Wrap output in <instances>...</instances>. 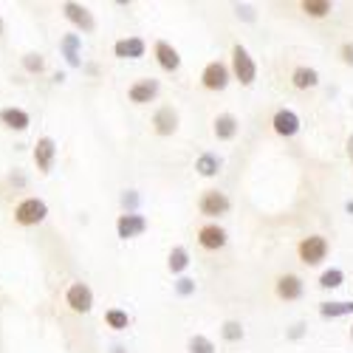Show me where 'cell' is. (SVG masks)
I'll use <instances>...</instances> for the list:
<instances>
[{
    "label": "cell",
    "instance_id": "1",
    "mask_svg": "<svg viewBox=\"0 0 353 353\" xmlns=\"http://www.w3.org/2000/svg\"><path fill=\"white\" fill-rule=\"evenodd\" d=\"M232 77L238 79L241 85H246V88L254 85V79H257V63L252 60V54L241 43L232 46Z\"/></svg>",
    "mask_w": 353,
    "mask_h": 353
},
{
    "label": "cell",
    "instance_id": "2",
    "mask_svg": "<svg viewBox=\"0 0 353 353\" xmlns=\"http://www.w3.org/2000/svg\"><path fill=\"white\" fill-rule=\"evenodd\" d=\"M328 252H331V246H328V241L322 238V234H308V238H303L300 243H297V254H300V260L305 263V266H319L322 260L328 257Z\"/></svg>",
    "mask_w": 353,
    "mask_h": 353
},
{
    "label": "cell",
    "instance_id": "3",
    "mask_svg": "<svg viewBox=\"0 0 353 353\" xmlns=\"http://www.w3.org/2000/svg\"><path fill=\"white\" fill-rule=\"evenodd\" d=\"M46 215H48V207L40 198H26L14 207V221L20 226H37V223L46 221Z\"/></svg>",
    "mask_w": 353,
    "mask_h": 353
},
{
    "label": "cell",
    "instance_id": "4",
    "mask_svg": "<svg viewBox=\"0 0 353 353\" xmlns=\"http://www.w3.org/2000/svg\"><path fill=\"white\" fill-rule=\"evenodd\" d=\"M198 210H201V215H207V218H221V215H226L232 210V201L221 190H207L198 198Z\"/></svg>",
    "mask_w": 353,
    "mask_h": 353
},
{
    "label": "cell",
    "instance_id": "5",
    "mask_svg": "<svg viewBox=\"0 0 353 353\" xmlns=\"http://www.w3.org/2000/svg\"><path fill=\"white\" fill-rule=\"evenodd\" d=\"M229 79H232V68L221 60H212L201 74V85L207 88V91H223V88L229 85Z\"/></svg>",
    "mask_w": 353,
    "mask_h": 353
},
{
    "label": "cell",
    "instance_id": "6",
    "mask_svg": "<svg viewBox=\"0 0 353 353\" xmlns=\"http://www.w3.org/2000/svg\"><path fill=\"white\" fill-rule=\"evenodd\" d=\"M147 218L144 215H139V212H125V215H119V221H116V234H119L122 241H133V238H139V234H144L147 232Z\"/></svg>",
    "mask_w": 353,
    "mask_h": 353
},
{
    "label": "cell",
    "instance_id": "7",
    "mask_svg": "<svg viewBox=\"0 0 353 353\" xmlns=\"http://www.w3.org/2000/svg\"><path fill=\"white\" fill-rule=\"evenodd\" d=\"M226 243H229V234H226L223 226H218V223H203V226L198 229V246H201V249L218 252V249H223Z\"/></svg>",
    "mask_w": 353,
    "mask_h": 353
},
{
    "label": "cell",
    "instance_id": "8",
    "mask_svg": "<svg viewBox=\"0 0 353 353\" xmlns=\"http://www.w3.org/2000/svg\"><path fill=\"white\" fill-rule=\"evenodd\" d=\"M274 294L285 303H294L305 294V283H303L300 274H280L277 283H274Z\"/></svg>",
    "mask_w": 353,
    "mask_h": 353
},
{
    "label": "cell",
    "instance_id": "9",
    "mask_svg": "<svg viewBox=\"0 0 353 353\" xmlns=\"http://www.w3.org/2000/svg\"><path fill=\"white\" fill-rule=\"evenodd\" d=\"M65 303L74 314H88L94 308V291L88 288L85 283H74L68 291H65Z\"/></svg>",
    "mask_w": 353,
    "mask_h": 353
},
{
    "label": "cell",
    "instance_id": "10",
    "mask_svg": "<svg viewBox=\"0 0 353 353\" xmlns=\"http://www.w3.org/2000/svg\"><path fill=\"white\" fill-rule=\"evenodd\" d=\"M300 116L294 113V110H288V108H280L277 113H274V119H272V128H274V133L277 136H283V139H291V136H297L300 133Z\"/></svg>",
    "mask_w": 353,
    "mask_h": 353
},
{
    "label": "cell",
    "instance_id": "11",
    "mask_svg": "<svg viewBox=\"0 0 353 353\" xmlns=\"http://www.w3.org/2000/svg\"><path fill=\"white\" fill-rule=\"evenodd\" d=\"M159 91H161L159 79L147 77V79H139V82H133V85H130L128 97H130V102H133V105H147V102H153V99L159 97Z\"/></svg>",
    "mask_w": 353,
    "mask_h": 353
},
{
    "label": "cell",
    "instance_id": "12",
    "mask_svg": "<svg viewBox=\"0 0 353 353\" xmlns=\"http://www.w3.org/2000/svg\"><path fill=\"white\" fill-rule=\"evenodd\" d=\"M63 12H65V17H68V23H74L79 32H85V34H91V32H97V20H94V14L88 12L82 3H68L63 6Z\"/></svg>",
    "mask_w": 353,
    "mask_h": 353
},
{
    "label": "cell",
    "instance_id": "13",
    "mask_svg": "<svg viewBox=\"0 0 353 353\" xmlns=\"http://www.w3.org/2000/svg\"><path fill=\"white\" fill-rule=\"evenodd\" d=\"M153 130L159 136H172L175 130H179V110H175L172 105L159 108L156 116H153Z\"/></svg>",
    "mask_w": 353,
    "mask_h": 353
},
{
    "label": "cell",
    "instance_id": "14",
    "mask_svg": "<svg viewBox=\"0 0 353 353\" xmlns=\"http://www.w3.org/2000/svg\"><path fill=\"white\" fill-rule=\"evenodd\" d=\"M54 159H57V144H54V139H51V136L37 139V144H34V164H37V170H40V172H51Z\"/></svg>",
    "mask_w": 353,
    "mask_h": 353
},
{
    "label": "cell",
    "instance_id": "15",
    "mask_svg": "<svg viewBox=\"0 0 353 353\" xmlns=\"http://www.w3.org/2000/svg\"><path fill=\"white\" fill-rule=\"evenodd\" d=\"M153 51H156V60H159L161 71H167V74H175V71L181 68V54H179V48H172L167 40H159Z\"/></svg>",
    "mask_w": 353,
    "mask_h": 353
},
{
    "label": "cell",
    "instance_id": "16",
    "mask_svg": "<svg viewBox=\"0 0 353 353\" xmlns=\"http://www.w3.org/2000/svg\"><path fill=\"white\" fill-rule=\"evenodd\" d=\"M147 46L141 37H125V40H116L113 46V54L119 57V60H139V57H144Z\"/></svg>",
    "mask_w": 353,
    "mask_h": 353
},
{
    "label": "cell",
    "instance_id": "17",
    "mask_svg": "<svg viewBox=\"0 0 353 353\" xmlns=\"http://www.w3.org/2000/svg\"><path fill=\"white\" fill-rule=\"evenodd\" d=\"M238 119H234L232 113H221V116H215V122H212V133H215V139L218 141H232L234 136H238Z\"/></svg>",
    "mask_w": 353,
    "mask_h": 353
},
{
    "label": "cell",
    "instance_id": "18",
    "mask_svg": "<svg viewBox=\"0 0 353 353\" xmlns=\"http://www.w3.org/2000/svg\"><path fill=\"white\" fill-rule=\"evenodd\" d=\"M0 122H3L9 130H17V133L28 130V125H32V119H28V113L23 108H3L0 110Z\"/></svg>",
    "mask_w": 353,
    "mask_h": 353
},
{
    "label": "cell",
    "instance_id": "19",
    "mask_svg": "<svg viewBox=\"0 0 353 353\" xmlns=\"http://www.w3.org/2000/svg\"><path fill=\"white\" fill-rule=\"evenodd\" d=\"M291 85L297 88V91H311V88L319 85V71L308 68V65H297L291 71Z\"/></svg>",
    "mask_w": 353,
    "mask_h": 353
},
{
    "label": "cell",
    "instance_id": "20",
    "mask_svg": "<svg viewBox=\"0 0 353 353\" xmlns=\"http://www.w3.org/2000/svg\"><path fill=\"white\" fill-rule=\"evenodd\" d=\"M353 314V300H336V303H319V316L322 319H339Z\"/></svg>",
    "mask_w": 353,
    "mask_h": 353
},
{
    "label": "cell",
    "instance_id": "21",
    "mask_svg": "<svg viewBox=\"0 0 353 353\" xmlns=\"http://www.w3.org/2000/svg\"><path fill=\"white\" fill-rule=\"evenodd\" d=\"M195 172L203 175V179H215V175L221 172V159L215 153H201L195 159Z\"/></svg>",
    "mask_w": 353,
    "mask_h": 353
},
{
    "label": "cell",
    "instance_id": "22",
    "mask_svg": "<svg viewBox=\"0 0 353 353\" xmlns=\"http://www.w3.org/2000/svg\"><path fill=\"white\" fill-rule=\"evenodd\" d=\"M300 9H303L308 17L322 20V17H328V14L334 12V3H331V0H303Z\"/></svg>",
    "mask_w": 353,
    "mask_h": 353
},
{
    "label": "cell",
    "instance_id": "23",
    "mask_svg": "<svg viewBox=\"0 0 353 353\" xmlns=\"http://www.w3.org/2000/svg\"><path fill=\"white\" fill-rule=\"evenodd\" d=\"M187 266H190V252L184 246H175L170 252V257H167V269L172 274H181V272H187Z\"/></svg>",
    "mask_w": 353,
    "mask_h": 353
},
{
    "label": "cell",
    "instance_id": "24",
    "mask_svg": "<svg viewBox=\"0 0 353 353\" xmlns=\"http://www.w3.org/2000/svg\"><path fill=\"white\" fill-rule=\"evenodd\" d=\"M105 322H108V328H113V331H125L130 325V316L122 308H108L105 311Z\"/></svg>",
    "mask_w": 353,
    "mask_h": 353
},
{
    "label": "cell",
    "instance_id": "25",
    "mask_svg": "<svg viewBox=\"0 0 353 353\" xmlns=\"http://www.w3.org/2000/svg\"><path fill=\"white\" fill-rule=\"evenodd\" d=\"M187 353H215V342L210 336H203V334H195L187 342Z\"/></svg>",
    "mask_w": 353,
    "mask_h": 353
},
{
    "label": "cell",
    "instance_id": "26",
    "mask_svg": "<svg viewBox=\"0 0 353 353\" xmlns=\"http://www.w3.org/2000/svg\"><path fill=\"white\" fill-rule=\"evenodd\" d=\"M60 48H63L65 60H68L71 65H79V54H77V48H79V34H68V37H63Z\"/></svg>",
    "mask_w": 353,
    "mask_h": 353
},
{
    "label": "cell",
    "instance_id": "27",
    "mask_svg": "<svg viewBox=\"0 0 353 353\" xmlns=\"http://www.w3.org/2000/svg\"><path fill=\"white\" fill-rule=\"evenodd\" d=\"M221 336L226 342H241L243 339V325H241L238 319H226L223 325H221Z\"/></svg>",
    "mask_w": 353,
    "mask_h": 353
},
{
    "label": "cell",
    "instance_id": "28",
    "mask_svg": "<svg viewBox=\"0 0 353 353\" xmlns=\"http://www.w3.org/2000/svg\"><path fill=\"white\" fill-rule=\"evenodd\" d=\"M342 283H345L342 269H328V272H322V277H319V288H339Z\"/></svg>",
    "mask_w": 353,
    "mask_h": 353
},
{
    "label": "cell",
    "instance_id": "29",
    "mask_svg": "<svg viewBox=\"0 0 353 353\" xmlns=\"http://www.w3.org/2000/svg\"><path fill=\"white\" fill-rule=\"evenodd\" d=\"M23 68H26L28 74H40V71L46 68V60H43L40 54H26V57H23Z\"/></svg>",
    "mask_w": 353,
    "mask_h": 353
},
{
    "label": "cell",
    "instance_id": "30",
    "mask_svg": "<svg viewBox=\"0 0 353 353\" xmlns=\"http://www.w3.org/2000/svg\"><path fill=\"white\" fill-rule=\"evenodd\" d=\"M175 291H179L181 297H187V294H192V291H195V283H192L190 277H181L179 283H175Z\"/></svg>",
    "mask_w": 353,
    "mask_h": 353
},
{
    "label": "cell",
    "instance_id": "31",
    "mask_svg": "<svg viewBox=\"0 0 353 353\" xmlns=\"http://www.w3.org/2000/svg\"><path fill=\"white\" fill-rule=\"evenodd\" d=\"M339 57L345 65H353V43H342L339 46Z\"/></svg>",
    "mask_w": 353,
    "mask_h": 353
},
{
    "label": "cell",
    "instance_id": "32",
    "mask_svg": "<svg viewBox=\"0 0 353 353\" xmlns=\"http://www.w3.org/2000/svg\"><path fill=\"white\" fill-rule=\"evenodd\" d=\"M234 14H238V17H243V20H254V9L252 6H241V3H234Z\"/></svg>",
    "mask_w": 353,
    "mask_h": 353
},
{
    "label": "cell",
    "instance_id": "33",
    "mask_svg": "<svg viewBox=\"0 0 353 353\" xmlns=\"http://www.w3.org/2000/svg\"><path fill=\"white\" fill-rule=\"evenodd\" d=\"M122 201H125V207H136V203H139V195L130 190V192H125V198H122Z\"/></svg>",
    "mask_w": 353,
    "mask_h": 353
},
{
    "label": "cell",
    "instance_id": "34",
    "mask_svg": "<svg viewBox=\"0 0 353 353\" xmlns=\"http://www.w3.org/2000/svg\"><path fill=\"white\" fill-rule=\"evenodd\" d=\"M303 331H305V325H303V322H297V325H294V328L288 331V336H291V339H300V336H303Z\"/></svg>",
    "mask_w": 353,
    "mask_h": 353
},
{
    "label": "cell",
    "instance_id": "35",
    "mask_svg": "<svg viewBox=\"0 0 353 353\" xmlns=\"http://www.w3.org/2000/svg\"><path fill=\"white\" fill-rule=\"evenodd\" d=\"M347 159H350V161H353V136H350V139H347Z\"/></svg>",
    "mask_w": 353,
    "mask_h": 353
},
{
    "label": "cell",
    "instance_id": "36",
    "mask_svg": "<svg viewBox=\"0 0 353 353\" xmlns=\"http://www.w3.org/2000/svg\"><path fill=\"white\" fill-rule=\"evenodd\" d=\"M345 210H347V212L353 215V201H347V203H345Z\"/></svg>",
    "mask_w": 353,
    "mask_h": 353
},
{
    "label": "cell",
    "instance_id": "37",
    "mask_svg": "<svg viewBox=\"0 0 353 353\" xmlns=\"http://www.w3.org/2000/svg\"><path fill=\"white\" fill-rule=\"evenodd\" d=\"M113 353H128V350H125L122 345H116V347H113Z\"/></svg>",
    "mask_w": 353,
    "mask_h": 353
},
{
    "label": "cell",
    "instance_id": "38",
    "mask_svg": "<svg viewBox=\"0 0 353 353\" xmlns=\"http://www.w3.org/2000/svg\"><path fill=\"white\" fill-rule=\"evenodd\" d=\"M0 37H3V20H0Z\"/></svg>",
    "mask_w": 353,
    "mask_h": 353
},
{
    "label": "cell",
    "instance_id": "39",
    "mask_svg": "<svg viewBox=\"0 0 353 353\" xmlns=\"http://www.w3.org/2000/svg\"><path fill=\"white\" fill-rule=\"evenodd\" d=\"M350 339H353V325H350Z\"/></svg>",
    "mask_w": 353,
    "mask_h": 353
}]
</instances>
